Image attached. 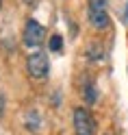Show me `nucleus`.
<instances>
[{"mask_svg": "<svg viewBox=\"0 0 128 135\" xmlns=\"http://www.w3.org/2000/svg\"><path fill=\"white\" fill-rule=\"evenodd\" d=\"M87 13H89V24L96 31H102L109 26L106 0H87Z\"/></svg>", "mask_w": 128, "mask_h": 135, "instance_id": "obj_1", "label": "nucleus"}, {"mask_svg": "<svg viewBox=\"0 0 128 135\" xmlns=\"http://www.w3.org/2000/svg\"><path fill=\"white\" fill-rule=\"evenodd\" d=\"M26 70L33 79H46L48 76V55L41 52V50H35V52H30L28 59H26Z\"/></svg>", "mask_w": 128, "mask_h": 135, "instance_id": "obj_2", "label": "nucleus"}, {"mask_svg": "<svg viewBox=\"0 0 128 135\" xmlns=\"http://www.w3.org/2000/svg\"><path fill=\"white\" fill-rule=\"evenodd\" d=\"M74 131L76 135H96V120L85 107L74 109Z\"/></svg>", "mask_w": 128, "mask_h": 135, "instance_id": "obj_3", "label": "nucleus"}, {"mask_svg": "<svg viewBox=\"0 0 128 135\" xmlns=\"http://www.w3.org/2000/svg\"><path fill=\"white\" fill-rule=\"evenodd\" d=\"M22 35H24V44H26L28 48H37L39 44H44V39H46V28L41 26L39 22L28 20Z\"/></svg>", "mask_w": 128, "mask_h": 135, "instance_id": "obj_4", "label": "nucleus"}, {"mask_svg": "<svg viewBox=\"0 0 128 135\" xmlns=\"http://www.w3.org/2000/svg\"><path fill=\"white\" fill-rule=\"evenodd\" d=\"M85 103H87V105H93V103H96V87H93V85H87V87H85Z\"/></svg>", "mask_w": 128, "mask_h": 135, "instance_id": "obj_5", "label": "nucleus"}, {"mask_svg": "<svg viewBox=\"0 0 128 135\" xmlns=\"http://www.w3.org/2000/svg\"><path fill=\"white\" fill-rule=\"evenodd\" d=\"M61 48H63V39H61V35H52V37H50V50H52V52H59Z\"/></svg>", "mask_w": 128, "mask_h": 135, "instance_id": "obj_6", "label": "nucleus"}, {"mask_svg": "<svg viewBox=\"0 0 128 135\" xmlns=\"http://www.w3.org/2000/svg\"><path fill=\"white\" fill-rule=\"evenodd\" d=\"M0 7H2V0H0Z\"/></svg>", "mask_w": 128, "mask_h": 135, "instance_id": "obj_7", "label": "nucleus"}]
</instances>
